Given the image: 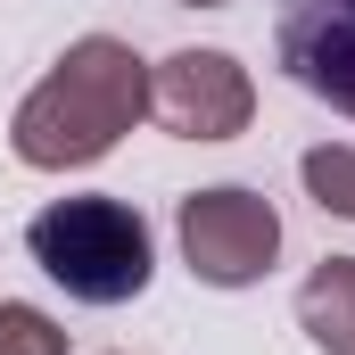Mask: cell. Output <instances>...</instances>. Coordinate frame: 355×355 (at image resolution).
<instances>
[{"mask_svg":"<svg viewBox=\"0 0 355 355\" xmlns=\"http://www.w3.org/2000/svg\"><path fill=\"white\" fill-rule=\"evenodd\" d=\"M141 116H149V58L132 42H116V33H83L42 83L17 99L8 149L33 174H67V166H99Z\"/></svg>","mask_w":355,"mask_h":355,"instance_id":"obj_1","label":"cell"},{"mask_svg":"<svg viewBox=\"0 0 355 355\" xmlns=\"http://www.w3.org/2000/svg\"><path fill=\"white\" fill-rule=\"evenodd\" d=\"M25 248H33V265L50 272L75 306H124L157 272L149 223L124 198H50L25 223Z\"/></svg>","mask_w":355,"mask_h":355,"instance_id":"obj_2","label":"cell"},{"mask_svg":"<svg viewBox=\"0 0 355 355\" xmlns=\"http://www.w3.org/2000/svg\"><path fill=\"white\" fill-rule=\"evenodd\" d=\"M174 240H182V265L207 289H248L281 257V215H272L265 190L215 182V190H190L174 207Z\"/></svg>","mask_w":355,"mask_h":355,"instance_id":"obj_3","label":"cell"},{"mask_svg":"<svg viewBox=\"0 0 355 355\" xmlns=\"http://www.w3.org/2000/svg\"><path fill=\"white\" fill-rule=\"evenodd\" d=\"M149 116L174 141H232L257 116V83L232 50H174L149 67Z\"/></svg>","mask_w":355,"mask_h":355,"instance_id":"obj_4","label":"cell"},{"mask_svg":"<svg viewBox=\"0 0 355 355\" xmlns=\"http://www.w3.org/2000/svg\"><path fill=\"white\" fill-rule=\"evenodd\" d=\"M272 58L297 91L355 116V0H281Z\"/></svg>","mask_w":355,"mask_h":355,"instance_id":"obj_5","label":"cell"},{"mask_svg":"<svg viewBox=\"0 0 355 355\" xmlns=\"http://www.w3.org/2000/svg\"><path fill=\"white\" fill-rule=\"evenodd\" d=\"M297 331L322 355H355V257H322L297 281Z\"/></svg>","mask_w":355,"mask_h":355,"instance_id":"obj_6","label":"cell"},{"mask_svg":"<svg viewBox=\"0 0 355 355\" xmlns=\"http://www.w3.org/2000/svg\"><path fill=\"white\" fill-rule=\"evenodd\" d=\"M306 190H314V207L322 215H339V223H355V149L347 141H322V149H306Z\"/></svg>","mask_w":355,"mask_h":355,"instance_id":"obj_7","label":"cell"},{"mask_svg":"<svg viewBox=\"0 0 355 355\" xmlns=\"http://www.w3.org/2000/svg\"><path fill=\"white\" fill-rule=\"evenodd\" d=\"M0 355H67V331L42 306H0Z\"/></svg>","mask_w":355,"mask_h":355,"instance_id":"obj_8","label":"cell"},{"mask_svg":"<svg viewBox=\"0 0 355 355\" xmlns=\"http://www.w3.org/2000/svg\"><path fill=\"white\" fill-rule=\"evenodd\" d=\"M182 8H223V0H182Z\"/></svg>","mask_w":355,"mask_h":355,"instance_id":"obj_9","label":"cell"}]
</instances>
